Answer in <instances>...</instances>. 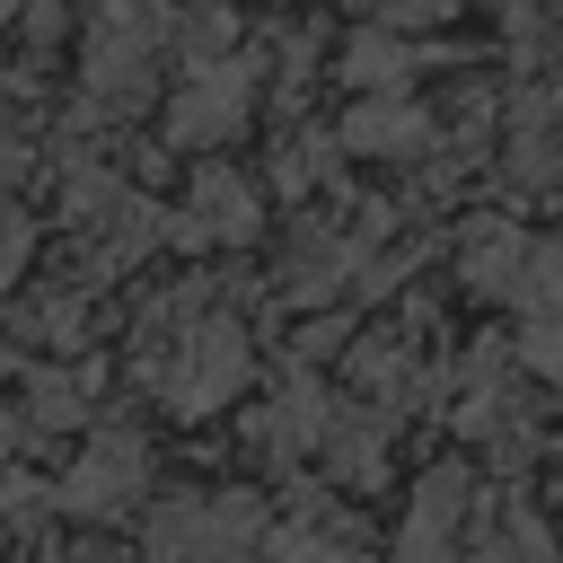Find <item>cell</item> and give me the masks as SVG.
<instances>
[{
	"label": "cell",
	"instance_id": "obj_2",
	"mask_svg": "<svg viewBox=\"0 0 563 563\" xmlns=\"http://www.w3.org/2000/svg\"><path fill=\"white\" fill-rule=\"evenodd\" d=\"M255 554H264V519L246 493H176L141 545V563H255Z\"/></svg>",
	"mask_w": 563,
	"mask_h": 563
},
{
	"label": "cell",
	"instance_id": "obj_15",
	"mask_svg": "<svg viewBox=\"0 0 563 563\" xmlns=\"http://www.w3.org/2000/svg\"><path fill=\"white\" fill-rule=\"evenodd\" d=\"M26 246H35V220H26L18 202H0V290L18 282V264H26Z\"/></svg>",
	"mask_w": 563,
	"mask_h": 563
},
{
	"label": "cell",
	"instance_id": "obj_3",
	"mask_svg": "<svg viewBox=\"0 0 563 563\" xmlns=\"http://www.w3.org/2000/svg\"><path fill=\"white\" fill-rule=\"evenodd\" d=\"M158 44H167V18L150 0H97V18H88V97L106 114H132L150 97Z\"/></svg>",
	"mask_w": 563,
	"mask_h": 563
},
{
	"label": "cell",
	"instance_id": "obj_13",
	"mask_svg": "<svg viewBox=\"0 0 563 563\" xmlns=\"http://www.w3.org/2000/svg\"><path fill=\"white\" fill-rule=\"evenodd\" d=\"M405 70H413V35H396V26H387V35H361V44L343 53V79L369 88V97H378V88H405Z\"/></svg>",
	"mask_w": 563,
	"mask_h": 563
},
{
	"label": "cell",
	"instance_id": "obj_19",
	"mask_svg": "<svg viewBox=\"0 0 563 563\" xmlns=\"http://www.w3.org/2000/svg\"><path fill=\"white\" fill-rule=\"evenodd\" d=\"M9 18H18V0H0V26H9Z\"/></svg>",
	"mask_w": 563,
	"mask_h": 563
},
{
	"label": "cell",
	"instance_id": "obj_8",
	"mask_svg": "<svg viewBox=\"0 0 563 563\" xmlns=\"http://www.w3.org/2000/svg\"><path fill=\"white\" fill-rule=\"evenodd\" d=\"M519 369L563 387V238H537L519 264Z\"/></svg>",
	"mask_w": 563,
	"mask_h": 563
},
{
	"label": "cell",
	"instance_id": "obj_16",
	"mask_svg": "<svg viewBox=\"0 0 563 563\" xmlns=\"http://www.w3.org/2000/svg\"><path fill=\"white\" fill-rule=\"evenodd\" d=\"M378 9H387V26H396V35H413V26H440L457 0H378Z\"/></svg>",
	"mask_w": 563,
	"mask_h": 563
},
{
	"label": "cell",
	"instance_id": "obj_9",
	"mask_svg": "<svg viewBox=\"0 0 563 563\" xmlns=\"http://www.w3.org/2000/svg\"><path fill=\"white\" fill-rule=\"evenodd\" d=\"M255 185L238 176V167H220V158H202L194 167V185H185V211H176V238H220V246H238V238H255Z\"/></svg>",
	"mask_w": 563,
	"mask_h": 563
},
{
	"label": "cell",
	"instance_id": "obj_10",
	"mask_svg": "<svg viewBox=\"0 0 563 563\" xmlns=\"http://www.w3.org/2000/svg\"><path fill=\"white\" fill-rule=\"evenodd\" d=\"M264 563H369V545H361V528H352L343 510L299 501V510L264 537Z\"/></svg>",
	"mask_w": 563,
	"mask_h": 563
},
{
	"label": "cell",
	"instance_id": "obj_6",
	"mask_svg": "<svg viewBox=\"0 0 563 563\" xmlns=\"http://www.w3.org/2000/svg\"><path fill=\"white\" fill-rule=\"evenodd\" d=\"M475 519H484L475 475L466 466H440V475H422V493H413L387 563H475Z\"/></svg>",
	"mask_w": 563,
	"mask_h": 563
},
{
	"label": "cell",
	"instance_id": "obj_14",
	"mask_svg": "<svg viewBox=\"0 0 563 563\" xmlns=\"http://www.w3.org/2000/svg\"><path fill=\"white\" fill-rule=\"evenodd\" d=\"M88 413V387L79 378H35L26 405H18V440H44V431H70Z\"/></svg>",
	"mask_w": 563,
	"mask_h": 563
},
{
	"label": "cell",
	"instance_id": "obj_7",
	"mask_svg": "<svg viewBox=\"0 0 563 563\" xmlns=\"http://www.w3.org/2000/svg\"><path fill=\"white\" fill-rule=\"evenodd\" d=\"M70 220L88 229V246L106 255V264H132V255H150L158 238H176V211H158V202H141L123 176H106V167H79L70 176Z\"/></svg>",
	"mask_w": 563,
	"mask_h": 563
},
{
	"label": "cell",
	"instance_id": "obj_18",
	"mask_svg": "<svg viewBox=\"0 0 563 563\" xmlns=\"http://www.w3.org/2000/svg\"><path fill=\"white\" fill-rule=\"evenodd\" d=\"M537 106H545V114L563 123V79H554V88H537Z\"/></svg>",
	"mask_w": 563,
	"mask_h": 563
},
{
	"label": "cell",
	"instance_id": "obj_17",
	"mask_svg": "<svg viewBox=\"0 0 563 563\" xmlns=\"http://www.w3.org/2000/svg\"><path fill=\"white\" fill-rule=\"evenodd\" d=\"M554 9H563V0H501V18H510V26H519V35H528V26H537V18H554Z\"/></svg>",
	"mask_w": 563,
	"mask_h": 563
},
{
	"label": "cell",
	"instance_id": "obj_12",
	"mask_svg": "<svg viewBox=\"0 0 563 563\" xmlns=\"http://www.w3.org/2000/svg\"><path fill=\"white\" fill-rule=\"evenodd\" d=\"M528 229L519 220H475L466 229V255H457V282L466 290H484V299H510L519 290V264H528Z\"/></svg>",
	"mask_w": 563,
	"mask_h": 563
},
{
	"label": "cell",
	"instance_id": "obj_1",
	"mask_svg": "<svg viewBox=\"0 0 563 563\" xmlns=\"http://www.w3.org/2000/svg\"><path fill=\"white\" fill-rule=\"evenodd\" d=\"M141 361H150V378H158V405L185 413V422H194V413H220V405L246 387V369H255L246 325H238L229 308H211L202 282L150 308V325H141Z\"/></svg>",
	"mask_w": 563,
	"mask_h": 563
},
{
	"label": "cell",
	"instance_id": "obj_5",
	"mask_svg": "<svg viewBox=\"0 0 563 563\" xmlns=\"http://www.w3.org/2000/svg\"><path fill=\"white\" fill-rule=\"evenodd\" d=\"M255 97H264L255 53H220V62L185 70V88H176V106H167V141H185V150L238 141V132H246V114H255Z\"/></svg>",
	"mask_w": 563,
	"mask_h": 563
},
{
	"label": "cell",
	"instance_id": "obj_4",
	"mask_svg": "<svg viewBox=\"0 0 563 563\" xmlns=\"http://www.w3.org/2000/svg\"><path fill=\"white\" fill-rule=\"evenodd\" d=\"M141 493H150V440L132 422L88 431L79 457H70V475H62V510L70 519H123Z\"/></svg>",
	"mask_w": 563,
	"mask_h": 563
},
{
	"label": "cell",
	"instance_id": "obj_11",
	"mask_svg": "<svg viewBox=\"0 0 563 563\" xmlns=\"http://www.w3.org/2000/svg\"><path fill=\"white\" fill-rule=\"evenodd\" d=\"M343 150H361V158H422L431 150V114L413 97H369V106H352Z\"/></svg>",
	"mask_w": 563,
	"mask_h": 563
}]
</instances>
